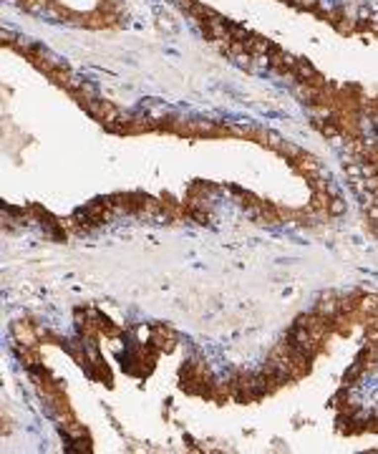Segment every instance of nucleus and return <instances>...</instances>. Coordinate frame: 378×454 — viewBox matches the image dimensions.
I'll return each instance as SVG.
<instances>
[{"label": "nucleus", "instance_id": "1", "mask_svg": "<svg viewBox=\"0 0 378 454\" xmlns=\"http://www.w3.org/2000/svg\"><path fill=\"white\" fill-rule=\"evenodd\" d=\"M340 212H345V202L338 200V197H331V202H328V215H340Z\"/></svg>", "mask_w": 378, "mask_h": 454}, {"label": "nucleus", "instance_id": "2", "mask_svg": "<svg viewBox=\"0 0 378 454\" xmlns=\"http://www.w3.org/2000/svg\"><path fill=\"white\" fill-rule=\"evenodd\" d=\"M298 8H305V10H318V3L320 0H292Z\"/></svg>", "mask_w": 378, "mask_h": 454}]
</instances>
